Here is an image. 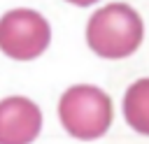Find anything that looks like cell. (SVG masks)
Masks as SVG:
<instances>
[{"label": "cell", "mask_w": 149, "mask_h": 144, "mask_svg": "<svg viewBox=\"0 0 149 144\" xmlns=\"http://www.w3.org/2000/svg\"><path fill=\"white\" fill-rule=\"evenodd\" d=\"M142 37L144 26L140 14L123 2L100 7L86 26V42L102 58H126L135 53Z\"/></svg>", "instance_id": "obj_1"}, {"label": "cell", "mask_w": 149, "mask_h": 144, "mask_svg": "<svg viewBox=\"0 0 149 144\" xmlns=\"http://www.w3.org/2000/svg\"><path fill=\"white\" fill-rule=\"evenodd\" d=\"M58 116L63 128L77 139L102 137L114 118L112 98L95 86H72L61 95Z\"/></svg>", "instance_id": "obj_2"}, {"label": "cell", "mask_w": 149, "mask_h": 144, "mask_svg": "<svg viewBox=\"0 0 149 144\" xmlns=\"http://www.w3.org/2000/svg\"><path fill=\"white\" fill-rule=\"evenodd\" d=\"M51 28L33 9H12L0 19V51L14 60H33L47 51Z\"/></svg>", "instance_id": "obj_3"}, {"label": "cell", "mask_w": 149, "mask_h": 144, "mask_svg": "<svg viewBox=\"0 0 149 144\" xmlns=\"http://www.w3.org/2000/svg\"><path fill=\"white\" fill-rule=\"evenodd\" d=\"M42 130L40 107L21 95L0 100V144H30Z\"/></svg>", "instance_id": "obj_4"}, {"label": "cell", "mask_w": 149, "mask_h": 144, "mask_svg": "<svg viewBox=\"0 0 149 144\" xmlns=\"http://www.w3.org/2000/svg\"><path fill=\"white\" fill-rule=\"evenodd\" d=\"M123 116L128 125L149 135V77L137 79L123 95Z\"/></svg>", "instance_id": "obj_5"}, {"label": "cell", "mask_w": 149, "mask_h": 144, "mask_svg": "<svg viewBox=\"0 0 149 144\" xmlns=\"http://www.w3.org/2000/svg\"><path fill=\"white\" fill-rule=\"evenodd\" d=\"M68 2H72V5H77V7H88V5H93V2H98V0H68Z\"/></svg>", "instance_id": "obj_6"}]
</instances>
